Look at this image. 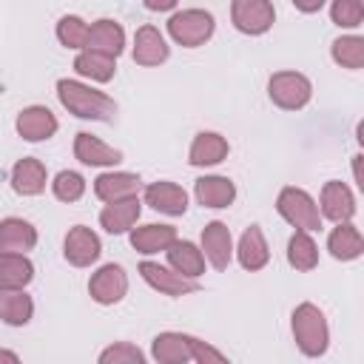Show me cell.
I'll return each instance as SVG.
<instances>
[{"instance_id": "6da1fadb", "label": "cell", "mask_w": 364, "mask_h": 364, "mask_svg": "<svg viewBox=\"0 0 364 364\" xmlns=\"http://www.w3.org/2000/svg\"><path fill=\"white\" fill-rule=\"evenodd\" d=\"M57 94H60V102L82 119H114V114H117V105L111 97H105L102 91L85 88L74 80H60Z\"/></svg>"}, {"instance_id": "7a4b0ae2", "label": "cell", "mask_w": 364, "mask_h": 364, "mask_svg": "<svg viewBox=\"0 0 364 364\" xmlns=\"http://www.w3.org/2000/svg\"><path fill=\"white\" fill-rule=\"evenodd\" d=\"M293 336L307 355H321L327 350V321L318 307L301 304L293 313Z\"/></svg>"}, {"instance_id": "3957f363", "label": "cell", "mask_w": 364, "mask_h": 364, "mask_svg": "<svg viewBox=\"0 0 364 364\" xmlns=\"http://www.w3.org/2000/svg\"><path fill=\"white\" fill-rule=\"evenodd\" d=\"M154 355L159 361H185V358H199V361H222V353L199 344L191 336L182 333H162L154 338Z\"/></svg>"}, {"instance_id": "277c9868", "label": "cell", "mask_w": 364, "mask_h": 364, "mask_svg": "<svg viewBox=\"0 0 364 364\" xmlns=\"http://www.w3.org/2000/svg\"><path fill=\"white\" fill-rule=\"evenodd\" d=\"M276 208L299 230H318L321 228V216H318L316 202L304 191H299V188H284L279 193V205Z\"/></svg>"}, {"instance_id": "5b68a950", "label": "cell", "mask_w": 364, "mask_h": 364, "mask_svg": "<svg viewBox=\"0 0 364 364\" xmlns=\"http://www.w3.org/2000/svg\"><path fill=\"white\" fill-rule=\"evenodd\" d=\"M168 31L182 46H199V43H205L213 34V17L208 11L188 9V11H179V14L171 17Z\"/></svg>"}, {"instance_id": "8992f818", "label": "cell", "mask_w": 364, "mask_h": 364, "mask_svg": "<svg viewBox=\"0 0 364 364\" xmlns=\"http://www.w3.org/2000/svg\"><path fill=\"white\" fill-rule=\"evenodd\" d=\"M270 100L282 108H301L310 100V82L307 77L296 71H279L270 77Z\"/></svg>"}, {"instance_id": "52a82bcc", "label": "cell", "mask_w": 364, "mask_h": 364, "mask_svg": "<svg viewBox=\"0 0 364 364\" xmlns=\"http://www.w3.org/2000/svg\"><path fill=\"white\" fill-rule=\"evenodd\" d=\"M233 23L245 34H262L273 26L270 0H233Z\"/></svg>"}, {"instance_id": "ba28073f", "label": "cell", "mask_w": 364, "mask_h": 364, "mask_svg": "<svg viewBox=\"0 0 364 364\" xmlns=\"http://www.w3.org/2000/svg\"><path fill=\"white\" fill-rule=\"evenodd\" d=\"M125 287H128V279H125V273H122L119 264H105L102 270H97V273L91 276V284H88L91 296H94L100 304H114V301H119V299L125 296Z\"/></svg>"}, {"instance_id": "9c48e42d", "label": "cell", "mask_w": 364, "mask_h": 364, "mask_svg": "<svg viewBox=\"0 0 364 364\" xmlns=\"http://www.w3.org/2000/svg\"><path fill=\"white\" fill-rule=\"evenodd\" d=\"M139 273H142V279H145L148 284H154L156 290H162V293H168V296L193 293V290L199 287L193 279H188V276H182V273H171V270H165V267H159V264H154V262H142V264H139Z\"/></svg>"}, {"instance_id": "30bf717a", "label": "cell", "mask_w": 364, "mask_h": 364, "mask_svg": "<svg viewBox=\"0 0 364 364\" xmlns=\"http://www.w3.org/2000/svg\"><path fill=\"white\" fill-rule=\"evenodd\" d=\"M321 213L333 222H350L355 213V199L344 182H327L321 191Z\"/></svg>"}, {"instance_id": "8fae6325", "label": "cell", "mask_w": 364, "mask_h": 364, "mask_svg": "<svg viewBox=\"0 0 364 364\" xmlns=\"http://www.w3.org/2000/svg\"><path fill=\"white\" fill-rule=\"evenodd\" d=\"M97 256H100V239H97V233H91L82 225L71 228L68 236H65V259L71 264H77V267H85Z\"/></svg>"}, {"instance_id": "7c38bea8", "label": "cell", "mask_w": 364, "mask_h": 364, "mask_svg": "<svg viewBox=\"0 0 364 364\" xmlns=\"http://www.w3.org/2000/svg\"><path fill=\"white\" fill-rule=\"evenodd\" d=\"M145 202H148L154 210L179 216V213H185V208H188V193H185L179 185H173V182H154V185H148V191H145Z\"/></svg>"}, {"instance_id": "4fadbf2b", "label": "cell", "mask_w": 364, "mask_h": 364, "mask_svg": "<svg viewBox=\"0 0 364 364\" xmlns=\"http://www.w3.org/2000/svg\"><path fill=\"white\" fill-rule=\"evenodd\" d=\"M17 131H20V136L37 142V139H46V136H51L57 131V119H54V114L48 108L34 105V108H26L17 117Z\"/></svg>"}, {"instance_id": "5bb4252c", "label": "cell", "mask_w": 364, "mask_h": 364, "mask_svg": "<svg viewBox=\"0 0 364 364\" xmlns=\"http://www.w3.org/2000/svg\"><path fill=\"white\" fill-rule=\"evenodd\" d=\"M136 191H139V176L134 173H102L94 182V193L102 202H119V199L136 196Z\"/></svg>"}, {"instance_id": "9a60e30c", "label": "cell", "mask_w": 364, "mask_h": 364, "mask_svg": "<svg viewBox=\"0 0 364 364\" xmlns=\"http://www.w3.org/2000/svg\"><path fill=\"white\" fill-rule=\"evenodd\" d=\"M202 247H205V256L210 259V264L225 270L230 262V230L222 222H210L202 230Z\"/></svg>"}, {"instance_id": "2e32d148", "label": "cell", "mask_w": 364, "mask_h": 364, "mask_svg": "<svg viewBox=\"0 0 364 364\" xmlns=\"http://www.w3.org/2000/svg\"><path fill=\"white\" fill-rule=\"evenodd\" d=\"M37 242V233L23 219H6L0 222V253H23L31 250Z\"/></svg>"}, {"instance_id": "e0dca14e", "label": "cell", "mask_w": 364, "mask_h": 364, "mask_svg": "<svg viewBox=\"0 0 364 364\" xmlns=\"http://www.w3.org/2000/svg\"><path fill=\"white\" fill-rule=\"evenodd\" d=\"M122 43H125V34H122V26L114 23V20H100L88 28V48L94 51H102L108 57H117L122 51Z\"/></svg>"}, {"instance_id": "ac0fdd59", "label": "cell", "mask_w": 364, "mask_h": 364, "mask_svg": "<svg viewBox=\"0 0 364 364\" xmlns=\"http://www.w3.org/2000/svg\"><path fill=\"white\" fill-rule=\"evenodd\" d=\"M139 216V202L136 196L119 199V202H108V208L100 213V222L108 233H125Z\"/></svg>"}, {"instance_id": "d6986e66", "label": "cell", "mask_w": 364, "mask_h": 364, "mask_svg": "<svg viewBox=\"0 0 364 364\" xmlns=\"http://www.w3.org/2000/svg\"><path fill=\"white\" fill-rule=\"evenodd\" d=\"M168 57V46L162 40V34L154 26H142L136 31V46H134V60L139 65H156Z\"/></svg>"}, {"instance_id": "ffe728a7", "label": "cell", "mask_w": 364, "mask_h": 364, "mask_svg": "<svg viewBox=\"0 0 364 364\" xmlns=\"http://www.w3.org/2000/svg\"><path fill=\"white\" fill-rule=\"evenodd\" d=\"M11 185L23 196H34L46 188V168L40 159H20L11 171Z\"/></svg>"}, {"instance_id": "44dd1931", "label": "cell", "mask_w": 364, "mask_h": 364, "mask_svg": "<svg viewBox=\"0 0 364 364\" xmlns=\"http://www.w3.org/2000/svg\"><path fill=\"white\" fill-rule=\"evenodd\" d=\"M34 276V267L23 253H3L0 256V290H20Z\"/></svg>"}, {"instance_id": "7402d4cb", "label": "cell", "mask_w": 364, "mask_h": 364, "mask_svg": "<svg viewBox=\"0 0 364 364\" xmlns=\"http://www.w3.org/2000/svg\"><path fill=\"white\" fill-rule=\"evenodd\" d=\"M74 154H77V159L85 162V165H114V162L122 159V154H119L117 148L102 145V142H100L97 136H91V134H77Z\"/></svg>"}, {"instance_id": "603a6c76", "label": "cell", "mask_w": 364, "mask_h": 364, "mask_svg": "<svg viewBox=\"0 0 364 364\" xmlns=\"http://www.w3.org/2000/svg\"><path fill=\"white\" fill-rule=\"evenodd\" d=\"M236 196V188L225 176H205L196 182V199L205 208H228Z\"/></svg>"}, {"instance_id": "cb8c5ba5", "label": "cell", "mask_w": 364, "mask_h": 364, "mask_svg": "<svg viewBox=\"0 0 364 364\" xmlns=\"http://www.w3.org/2000/svg\"><path fill=\"white\" fill-rule=\"evenodd\" d=\"M327 245H330V253H333L336 259H341V262L358 259L361 250H364V239H361V233H358L353 225H347V222H338V228L330 233Z\"/></svg>"}, {"instance_id": "d4e9b609", "label": "cell", "mask_w": 364, "mask_h": 364, "mask_svg": "<svg viewBox=\"0 0 364 364\" xmlns=\"http://www.w3.org/2000/svg\"><path fill=\"white\" fill-rule=\"evenodd\" d=\"M267 245H264V236L259 230V225H250L239 242V262L245 270H259L267 264Z\"/></svg>"}, {"instance_id": "484cf974", "label": "cell", "mask_w": 364, "mask_h": 364, "mask_svg": "<svg viewBox=\"0 0 364 364\" xmlns=\"http://www.w3.org/2000/svg\"><path fill=\"white\" fill-rule=\"evenodd\" d=\"M173 239H176V230H173L171 225H145V228H136V230L131 233V245H134L139 253L165 250Z\"/></svg>"}, {"instance_id": "4316f807", "label": "cell", "mask_w": 364, "mask_h": 364, "mask_svg": "<svg viewBox=\"0 0 364 364\" xmlns=\"http://www.w3.org/2000/svg\"><path fill=\"white\" fill-rule=\"evenodd\" d=\"M168 259H171V264L182 273V276H188V279H196L202 270H205V259H202V253L191 245V242H171L168 247Z\"/></svg>"}, {"instance_id": "83f0119b", "label": "cell", "mask_w": 364, "mask_h": 364, "mask_svg": "<svg viewBox=\"0 0 364 364\" xmlns=\"http://www.w3.org/2000/svg\"><path fill=\"white\" fill-rule=\"evenodd\" d=\"M228 154V142L219 134H199L191 145V165H216Z\"/></svg>"}, {"instance_id": "f1b7e54d", "label": "cell", "mask_w": 364, "mask_h": 364, "mask_svg": "<svg viewBox=\"0 0 364 364\" xmlns=\"http://www.w3.org/2000/svg\"><path fill=\"white\" fill-rule=\"evenodd\" d=\"M31 299L20 290H0V318H6L9 324H26L31 318Z\"/></svg>"}, {"instance_id": "f546056e", "label": "cell", "mask_w": 364, "mask_h": 364, "mask_svg": "<svg viewBox=\"0 0 364 364\" xmlns=\"http://www.w3.org/2000/svg\"><path fill=\"white\" fill-rule=\"evenodd\" d=\"M74 68H77L82 77H91V80L105 82V80H111V77H114V57H108V54H102V51L88 48V51H82V54L77 57Z\"/></svg>"}, {"instance_id": "4dcf8cb0", "label": "cell", "mask_w": 364, "mask_h": 364, "mask_svg": "<svg viewBox=\"0 0 364 364\" xmlns=\"http://www.w3.org/2000/svg\"><path fill=\"white\" fill-rule=\"evenodd\" d=\"M287 259L296 270H313L316 262H318V250L313 245V239L307 236V230H296L293 239H290V247H287Z\"/></svg>"}, {"instance_id": "1f68e13d", "label": "cell", "mask_w": 364, "mask_h": 364, "mask_svg": "<svg viewBox=\"0 0 364 364\" xmlns=\"http://www.w3.org/2000/svg\"><path fill=\"white\" fill-rule=\"evenodd\" d=\"M333 60L344 68H361L364 65V40L361 37H338L333 43Z\"/></svg>"}, {"instance_id": "d6a6232c", "label": "cell", "mask_w": 364, "mask_h": 364, "mask_svg": "<svg viewBox=\"0 0 364 364\" xmlns=\"http://www.w3.org/2000/svg\"><path fill=\"white\" fill-rule=\"evenodd\" d=\"M57 37L68 48H82L88 43V26L80 17H63L57 23Z\"/></svg>"}, {"instance_id": "836d02e7", "label": "cell", "mask_w": 364, "mask_h": 364, "mask_svg": "<svg viewBox=\"0 0 364 364\" xmlns=\"http://www.w3.org/2000/svg\"><path fill=\"white\" fill-rule=\"evenodd\" d=\"M82 191H85V182H82L80 173H74V171L57 173V179H54V196H57V199H63V202H77V199L82 196Z\"/></svg>"}, {"instance_id": "e575fe53", "label": "cell", "mask_w": 364, "mask_h": 364, "mask_svg": "<svg viewBox=\"0 0 364 364\" xmlns=\"http://www.w3.org/2000/svg\"><path fill=\"white\" fill-rule=\"evenodd\" d=\"M330 14H333V23H338L344 28H355L364 17V6H361V0H333Z\"/></svg>"}, {"instance_id": "d590c367", "label": "cell", "mask_w": 364, "mask_h": 364, "mask_svg": "<svg viewBox=\"0 0 364 364\" xmlns=\"http://www.w3.org/2000/svg\"><path fill=\"white\" fill-rule=\"evenodd\" d=\"M100 361H142V353L136 350V347H128V344H119V347H111V350H105L102 355H100Z\"/></svg>"}, {"instance_id": "8d00e7d4", "label": "cell", "mask_w": 364, "mask_h": 364, "mask_svg": "<svg viewBox=\"0 0 364 364\" xmlns=\"http://www.w3.org/2000/svg\"><path fill=\"white\" fill-rule=\"evenodd\" d=\"M145 6H148L151 11H168V9L176 6V0H145Z\"/></svg>"}, {"instance_id": "74e56055", "label": "cell", "mask_w": 364, "mask_h": 364, "mask_svg": "<svg viewBox=\"0 0 364 364\" xmlns=\"http://www.w3.org/2000/svg\"><path fill=\"white\" fill-rule=\"evenodd\" d=\"M296 3V9H301V11H318L321 6H324V0H293Z\"/></svg>"}, {"instance_id": "f35d334b", "label": "cell", "mask_w": 364, "mask_h": 364, "mask_svg": "<svg viewBox=\"0 0 364 364\" xmlns=\"http://www.w3.org/2000/svg\"><path fill=\"white\" fill-rule=\"evenodd\" d=\"M0 361H17V355L14 353H0Z\"/></svg>"}, {"instance_id": "ab89813d", "label": "cell", "mask_w": 364, "mask_h": 364, "mask_svg": "<svg viewBox=\"0 0 364 364\" xmlns=\"http://www.w3.org/2000/svg\"><path fill=\"white\" fill-rule=\"evenodd\" d=\"M0 91H3V85H0Z\"/></svg>"}]
</instances>
